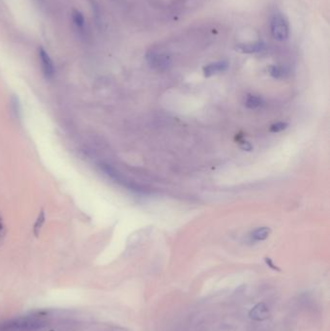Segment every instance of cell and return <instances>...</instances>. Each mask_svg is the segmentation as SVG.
<instances>
[{"label":"cell","instance_id":"1","mask_svg":"<svg viewBox=\"0 0 330 331\" xmlns=\"http://www.w3.org/2000/svg\"><path fill=\"white\" fill-rule=\"evenodd\" d=\"M53 312H34L0 322V331H36L48 328L52 323Z\"/></svg>","mask_w":330,"mask_h":331},{"label":"cell","instance_id":"2","mask_svg":"<svg viewBox=\"0 0 330 331\" xmlns=\"http://www.w3.org/2000/svg\"><path fill=\"white\" fill-rule=\"evenodd\" d=\"M270 31L272 37L278 41H284L289 38V25L287 18L281 13L273 15L270 21Z\"/></svg>","mask_w":330,"mask_h":331},{"label":"cell","instance_id":"3","mask_svg":"<svg viewBox=\"0 0 330 331\" xmlns=\"http://www.w3.org/2000/svg\"><path fill=\"white\" fill-rule=\"evenodd\" d=\"M147 63L149 66L155 70L163 71V70L168 69L171 66V59L168 55L155 52V51H150L146 54L145 56Z\"/></svg>","mask_w":330,"mask_h":331},{"label":"cell","instance_id":"4","mask_svg":"<svg viewBox=\"0 0 330 331\" xmlns=\"http://www.w3.org/2000/svg\"><path fill=\"white\" fill-rule=\"evenodd\" d=\"M39 59H40V63H41L43 74L45 75V77L47 79H52L55 75L54 62L51 59L50 55H48V53L43 48L39 49Z\"/></svg>","mask_w":330,"mask_h":331},{"label":"cell","instance_id":"5","mask_svg":"<svg viewBox=\"0 0 330 331\" xmlns=\"http://www.w3.org/2000/svg\"><path fill=\"white\" fill-rule=\"evenodd\" d=\"M270 316L269 307L264 302L256 304L250 311L249 317L256 321H263L266 320Z\"/></svg>","mask_w":330,"mask_h":331},{"label":"cell","instance_id":"6","mask_svg":"<svg viewBox=\"0 0 330 331\" xmlns=\"http://www.w3.org/2000/svg\"><path fill=\"white\" fill-rule=\"evenodd\" d=\"M266 46L263 42L257 41L251 42V43H243V44H238L236 46V50L242 54H259L262 53L265 50Z\"/></svg>","mask_w":330,"mask_h":331},{"label":"cell","instance_id":"7","mask_svg":"<svg viewBox=\"0 0 330 331\" xmlns=\"http://www.w3.org/2000/svg\"><path fill=\"white\" fill-rule=\"evenodd\" d=\"M229 67V63L226 60H221V61H217V62H212L209 63L206 66H204L203 68V73L205 75V77L209 78L213 75H216L221 72H224L228 69Z\"/></svg>","mask_w":330,"mask_h":331},{"label":"cell","instance_id":"8","mask_svg":"<svg viewBox=\"0 0 330 331\" xmlns=\"http://www.w3.org/2000/svg\"><path fill=\"white\" fill-rule=\"evenodd\" d=\"M270 232L271 231L269 228L261 227V228H258L255 231H253L250 236H251V239L254 241H263L269 236Z\"/></svg>","mask_w":330,"mask_h":331},{"label":"cell","instance_id":"9","mask_svg":"<svg viewBox=\"0 0 330 331\" xmlns=\"http://www.w3.org/2000/svg\"><path fill=\"white\" fill-rule=\"evenodd\" d=\"M244 103L248 109L256 110L262 105V99L261 97L256 96V95H248L246 96Z\"/></svg>","mask_w":330,"mask_h":331},{"label":"cell","instance_id":"10","mask_svg":"<svg viewBox=\"0 0 330 331\" xmlns=\"http://www.w3.org/2000/svg\"><path fill=\"white\" fill-rule=\"evenodd\" d=\"M45 220H46V215H45L44 210H42L41 212L39 213L38 217H37V220H36L35 224H34V229H33L34 235H38L40 234L42 228H43V226L45 224Z\"/></svg>","mask_w":330,"mask_h":331},{"label":"cell","instance_id":"11","mask_svg":"<svg viewBox=\"0 0 330 331\" xmlns=\"http://www.w3.org/2000/svg\"><path fill=\"white\" fill-rule=\"evenodd\" d=\"M11 110H12V112L14 113L16 118H20L21 117L22 109H21L20 102H19L18 98H16V97H13L12 100H11Z\"/></svg>","mask_w":330,"mask_h":331},{"label":"cell","instance_id":"12","mask_svg":"<svg viewBox=\"0 0 330 331\" xmlns=\"http://www.w3.org/2000/svg\"><path fill=\"white\" fill-rule=\"evenodd\" d=\"M268 72L270 74L271 77L275 78V79H279L281 77H283L284 75V71H283V68L279 67V66H276V65H272L268 68Z\"/></svg>","mask_w":330,"mask_h":331},{"label":"cell","instance_id":"13","mask_svg":"<svg viewBox=\"0 0 330 331\" xmlns=\"http://www.w3.org/2000/svg\"><path fill=\"white\" fill-rule=\"evenodd\" d=\"M288 128V124L285 122H277L275 124L271 125L270 127V132L272 133H279Z\"/></svg>","mask_w":330,"mask_h":331},{"label":"cell","instance_id":"14","mask_svg":"<svg viewBox=\"0 0 330 331\" xmlns=\"http://www.w3.org/2000/svg\"><path fill=\"white\" fill-rule=\"evenodd\" d=\"M73 21L80 28H82L83 25H84V18H83V15L81 14L80 12H78V11H74V13H73Z\"/></svg>","mask_w":330,"mask_h":331},{"label":"cell","instance_id":"15","mask_svg":"<svg viewBox=\"0 0 330 331\" xmlns=\"http://www.w3.org/2000/svg\"><path fill=\"white\" fill-rule=\"evenodd\" d=\"M265 262H266V264H267L271 269H273V270H278V271L280 270V268L277 267V265H275V264L273 263L271 259H269V258H265Z\"/></svg>","mask_w":330,"mask_h":331},{"label":"cell","instance_id":"16","mask_svg":"<svg viewBox=\"0 0 330 331\" xmlns=\"http://www.w3.org/2000/svg\"><path fill=\"white\" fill-rule=\"evenodd\" d=\"M4 235H5V227H4L3 222L0 219V241L3 239Z\"/></svg>","mask_w":330,"mask_h":331},{"label":"cell","instance_id":"17","mask_svg":"<svg viewBox=\"0 0 330 331\" xmlns=\"http://www.w3.org/2000/svg\"><path fill=\"white\" fill-rule=\"evenodd\" d=\"M241 148L242 149H244V150H248V151H250L251 149H252V145L249 143V142H247V141H244L241 145Z\"/></svg>","mask_w":330,"mask_h":331},{"label":"cell","instance_id":"18","mask_svg":"<svg viewBox=\"0 0 330 331\" xmlns=\"http://www.w3.org/2000/svg\"><path fill=\"white\" fill-rule=\"evenodd\" d=\"M36 331H52V330H47V328H46V329H42V330H36Z\"/></svg>","mask_w":330,"mask_h":331}]
</instances>
